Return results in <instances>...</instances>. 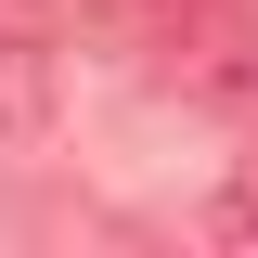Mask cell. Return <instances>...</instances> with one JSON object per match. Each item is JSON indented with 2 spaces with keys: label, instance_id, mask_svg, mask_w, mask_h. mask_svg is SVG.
<instances>
[{
  "label": "cell",
  "instance_id": "6da1fadb",
  "mask_svg": "<svg viewBox=\"0 0 258 258\" xmlns=\"http://www.w3.org/2000/svg\"><path fill=\"white\" fill-rule=\"evenodd\" d=\"M220 232H232V245H245V232H258V181H245V194H232V207H220Z\"/></svg>",
  "mask_w": 258,
  "mask_h": 258
}]
</instances>
